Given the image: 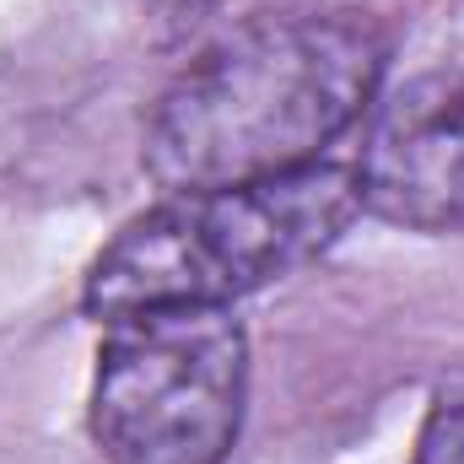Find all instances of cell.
Here are the masks:
<instances>
[{
  "mask_svg": "<svg viewBox=\"0 0 464 464\" xmlns=\"http://www.w3.org/2000/svg\"><path fill=\"white\" fill-rule=\"evenodd\" d=\"M389 44L356 11H265L200 49L146 124L168 195L237 189L324 162L372 109Z\"/></svg>",
  "mask_w": 464,
  "mask_h": 464,
  "instance_id": "cell-1",
  "label": "cell"
},
{
  "mask_svg": "<svg viewBox=\"0 0 464 464\" xmlns=\"http://www.w3.org/2000/svg\"><path fill=\"white\" fill-rule=\"evenodd\" d=\"M362 211L356 168L308 162L237 189L168 195L87 270V314L114 324L151 308H232L319 259Z\"/></svg>",
  "mask_w": 464,
  "mask_h": 464,
  "instance_id": "cell-2",
  "label": "cell"
},
{
  "mask_svg": "<svg viewBox=\"0 0 464 464\" xmlns=\"http://www.w3.org/2000/svg\"><path fill=\"white\" fill-rule=\"evenodd\" d=\"M243 394L248 341L232 308L130 314L98 351L92 438L114 464H222Z\"/></svg>",
  "mask_w": 464,
  "mask_h": 464,
  "instance_id": "cell-3",
  "label": "cell"
},
{
  "mask_svg": "<svg viewBox=\"0 0 464 464\" xmlns=\"http://www.w3.org/2000/svg\"><path fill=\"white\" fill-rule=\"evenodd\" d=\"M351 168L362 211L411 232H464V65L394 87Z\"/></svg>",
  "mask_w": 464,
  "mask_h": 464,
  "instance_id": "cell-4",
  "label": "cell"
},
{
  "mask_svg": "<svg viewBox=\"0 0 464 464\" xmlns=\"http://www.w3.org/2000/svg\"><path fill=\"white\" fill-rule=\"evenodd\" d=\"M416 454H421V464H464V383L438 394Z\"/></svg>",
  "mask_w": 464,
  "mask_h": 464,
  "instance_id": "cell-5",
  "label": "cell"
}]
</instances>
